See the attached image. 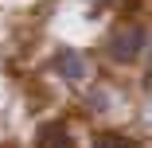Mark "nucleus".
I'll return each mask as SVG.
<instances>
[{"mask_svg":"<svg viewBox=\"0 0 152 148\" xmlns=\"http://www.w3.org/2000/svg\"><path fill=\"white\" fill-rule=\"evenodd\" d=\"M144 43H148L144 27H121V31H113V35H109L105 51H109L113 63H137V58L144 55Z\"/></svg>","mask_w":152,"mask_h":148,"instance_id":"obj_1","label":"nucleus"},{"mask_svg":"<svg viewBox=\"0 0 152 148\" xmlns=\"http://www.w3.org/2000/svg\"><path fill=\"white\" fill-rule=\"evenodd\" d=\"M51 66L58 78H66V82H82L86 78V58L74 51V47H58L55 58H51Z\"/></svg>","mask_w":152,"mask_h":148,"instance_id":"obj_2","label":"nucleus"},{"mask_svg":"<svg viewBox=\"0 0 152 148\" xmlns=\"http://www.w3.org/2000/svg\"><path fill=\"white\" fill-rule=\"evenodd\" d=\"M35 148H70V136L63 125H43L35 136Z\"/></svg>","mask_w":152,"mask_h":148,"instance_id":"obj_3","label":"nucleus"},{"mask_svg":"<svg viewBox=\"0 0 152 148\" xmlns=\"http://www.w3.org/2000/svg\"><path fill=\"white\" fill-rule=\"evenodd\" d=\"M86 101H90V109H94V113H105V109H109V94H105V90H90Z\"/></svg>","mask_w":152,"mask_h":148,"instance_id":"obj_4","label":"nucleus"},{"mask_svg":"<svg viewBox=\"0 0 152 148\" xmlns=\"http://www.w3.org/2000/svg\"><path fill=\"white\" fill-rule=\"evenodd\" d=\"M94 148H129V140H121L117 133H102V136L94 140Z\"/></svg>","mask_w":152,"mask_h":148,"instance_id":"obj_5","label":"nucleus"},{"mask_svg":"<svg viewBox=\"0 0 152 148\" xmlns=\"http://www.w3.org/2000/svg\"><path fill=\"white\" fill-rule=\"evenodd\" d=\"M129 148H137V144H129Z\"/></svg>","mask_w":152,"mask_h":148,"instance_id":"obj_6","label":"nucleus"}]
</instances>
